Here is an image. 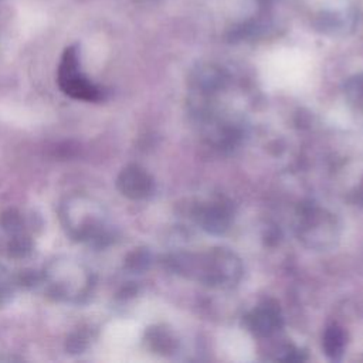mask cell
Returning a JSON list of instances; mask_svg holds the SVG:
<instances>
[{
    "instance_id": "7",
    "label": "cell",
    "mask_w": 363,
    "mask_h": 363,
    "mask_svg": "<svg viewBox=\"0 0 363 363\" xmlns=\"http://www.w3.org/2000/svg\"><path fill=\"white\" fill-rule=\"evenodd\" d=\"M345 333L340 328L337 326H330L323 336V349L325 353L332 357V359H339L340 354L343 353L345 347Z\"/></svg>"
},
{
    "instance_id": "8",
    "label": "cell",
    "mask_w": 363,
    "mask_h": 363,
    "mask_svg": "<svg viewBox=\"0 0 363 363\" xmlns=\"http://www.w3.org/2000/svg\"><path fill=\"white\" fill-rule=\"evenodd\" d=\"M149 342L152 343V347L155 350H159L162 353H166L174 349V339L167 332L160 329H153L150 332Z\"/></svg>"
},
{
    "instance_id": "1",
    "label": "cell",
    "mask_w": 363,
    "mask_h": 363,
    "mask_svg": "<svg viewBox=\"0 0 363 363\" xmlns=\"http://www.w3.org/2000/svg\"><path fill=\"white\" fill-rule=\"evenodd\" d=\"M177 274L217 286H231L241 277V262L228 250L214 248L206 254H180L169 258Z\"/></svg>"
},
{
    "instance_id": "12",
    "label": "cell",
    "mask_w": 363,
    "mask_h": 363,
    "mask_svg": "<svg viewBox=\"0 0 363 363\" xmlns=\"http://www.w3.org/2000/svg\"><path fill=\"white\" fill-rule=\"evenodd\" d=\"M347 94H349V98L352 102L357 104L359 108H363V79L350 82Z\"/></svg>"
},
{
    "instance_id": "3",
    "label": "cell",
    "mask_w": 363,
    "mask_h": 363,
    "mask_svg": "<svg viewBox=\"0 0 363 363\" xmlns=\"http://www.w3.org/2000/svg\"><path fill=\"white\" fill-rule=\"evenodd\" d=\"M333 227L335 223L329 216H325L319 210L308 208L302 217L299 237L306 245L322 248L333 238Z\"/></svg>"
},
{
    "instance_id": "13",
    "label": "cell",
    "mask_w": 363,
    "mask_h": 363,
    "mask_svg": "<svg viewBox=\"0 0 363 363\" xmlns=\"http://www.w3.org/2000/svg\"><path fill=\"white\" fill-rule=\"evenodd\" d=\"M357 194H359V200L363 203V186H362V189H360V191Z\"/></svg>"
},
{
    "instance_id": "11",
    "label": "cell",
    "mask_w": 363,
    "mask_h": 363,
    "mask_svg": "<svg viewBox=\"0 0 363 363\" xmlns=\"http://www.w3.org/2000/svg\"><path fill=\"white\" fill-rule=\"evenodd\" d=\"M31 241L27 237H16L10 242V254L14 257H24L30 252Z\"/></svg>"
},
{
    "instance_id": "4",
    "label": "cell",
    "mask_w": 363,
    "mask_h": 363,
    "mask_svg": "<svg viewBox=\"0 0 363 363\" xmlns=\"http://www.w3.org/2000/svg\"><path fill=\"white\" fill-rule=\"evenodd\" d=\"M118 189L130 199H143L153 190L152 177L139 166H128L118 176Z\"/></svg>"
},
{
    "instance_id": "6",
    "label": "cell",
    "mask_w": 363,
    "mask_h": 363,
    "mask_svg": "<svg viewBox=\"0 0 363 363\" xmlns=\"http://www.w3.org/2000/svg\"><path fill=\"white\" fill-rule=\"evenodd\" d=\"M197 221L207 231L223 233L230 224V211L223 204L201 207L197 213Z\"/></svg>"
},
{
    "instance_id": "9",
    "label": "cell",
    "mask_w": 363,
    "mask_h": 363,
    "mask_svg": "<svg viewBox=\"0 0 363 363\" xmlns=\"http://www.w3.org/2000/svg\"><path fill=\"white\" fill-rule=\"evenodd\" d=\"M150 262V254L146 250H135L126 258V267L132 271H143Z\"/></svg>"
},
{
    "instance_id": "10",
    "label": "cell",
    "mask_w": 363,
    "mask_h": 363,
    "mask_svg": "<svg viewBox=\"0 0 363 363\" xmlns=\"http://www.w3.org/2000/svg\"><path fill=\"white\" fill-rule=\"evenodd\" d=\"M21 224H23L21 216L14 208H9L4 213H1V216H0V225L3 230L9 231V233L18 231L21 228Z\"/></svg>"
},
{
    "instance_id": "2",
    "label": "cell",
    "mask_w": 363,
    "mask_h": 363,
    "mask_svg": "<svg viewBox=\"0 0 363 363\" xmlns=\"http://www.w3.org/2000/svg\"><path fill=\"white\" fill-rule=\"evenodd\" d=\"M58 82L62 91L72 98L84 101H99L102 92L78 72V54L75 47H69L61 60L58 69Z\"/></svg>"
},
{
    "instance_id": "5",
    "label": "cell",
    "mask_w": 363,
    "mask_h": 363,
    "mask_svg": "<svg viewBox=\"0 0 363 363\" xmlns=\"http://www.w3.org/2000/svg\"><path fill=\"white\" fill-rule=\"evenodd\" d=\"M245 325L254 333L259 336H267L281 326V316L277 306L264 305L251 312L245 318Z\"/></svg>"
}]
</instances>
